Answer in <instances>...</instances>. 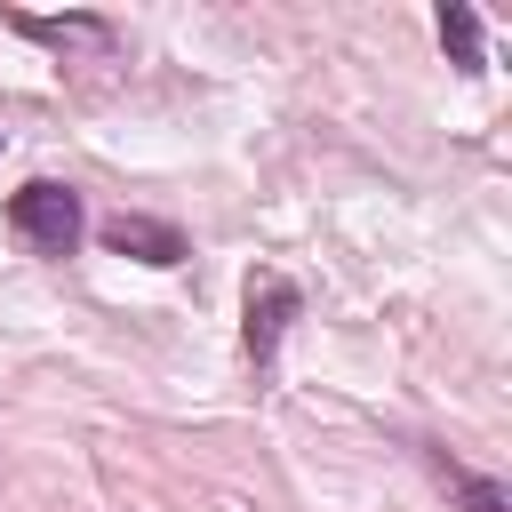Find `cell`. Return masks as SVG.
<instances>
[{
	"label": "cell",
	"mask_w": 512,
	"mask_h": 512,
	"mask_svg": "<svg viewBox=\"0 0 512 512\" xmlns=\"http://www.w3.org/2000/svg\"><path fill=\"white\" fill-rule=\"evenodd\" d=\"M8 24H16L24 40H48V48H72V40H88V48H96V40H112V24H104V16H24V8H16Z\"/></svg>",
	"instance_id": "cell-5"
},
{
	"label": "cell",
	"mask_w": 512,
	"mask_h": 512,
	"mask_svg": "<svg viewBox=\"0 0 512 512\" xmlns=\"http://www.w3.org/2000/svg\"><path fill=\"white\" fill-rule=\"evenodd\" d=\"M104 248H112V256H136V264H160V272L192 256V240H184L168 216H112V224H104Z\"/></svg>",
	"instance_id": "cell-3"
},
{
	"label": "cell",
	"mask_w": 512,
	"mask_h": 512,
	"mask_svg": "<svg viewBox=\"0 0 512 512\" xmlns=\"http://www.w3.org/2000/svg\"><path fill=\"white\" fill-rule=\"evenodd\" d=\"M424 464H432V480L448 488V504L456 512H512V488L496 480V472H472L464 456H448L440 440H424Z\"/></svg>",
	"instance_id": "cell-4"
},
{
	"label": "cell",
	"mask_w": 512,
	"mask_h": 512,
	"mask_svg": "<svg viewBox=\"0 0 512 512\" xmlns=\"http://www.w3.org/2000/svg\"><path fill=\"white\" fill-rule=\"evenodd\" d=\"M296 312H304V288L296 280H280V272L248 280V360H256V376L280 360V336H288Z\"/></svg>",
	"instance_id": "cell-2"
},
{
	"label": "cell",
	"mask_w": 512,
	"mask_h": 512,
	"mask_svg": "<svg viewBox=\"0 0 512 512\" xmlns=\"http://www.w3.org/2000/svg\"><path fill=\"white\" fill-rule=\"evenodd\" d=\"M8 232H16L24 248H40V256H72V248L88 240V208H80V192H72V184L32 176V184H16V192H8Z\"/></svg>",
	"instance_id": "cell-1"
},
{
	"label": "cell",
	"mask_w": 512,
	"mask_h": 512,
	"mask_svg": "<svg viewBox=\"0 0 512 512\" xmlns=\"http://www.w3.org/2000/svg\"><path fill=\"white\" fill-rule=\"evenodd\" d=\"M440 48H448V64H456V72H480V64H488V56H480V16H472L464 0H448V8H440Z\"/></svg>",
	"instance_id": "cell-6"
}]
</instances>
